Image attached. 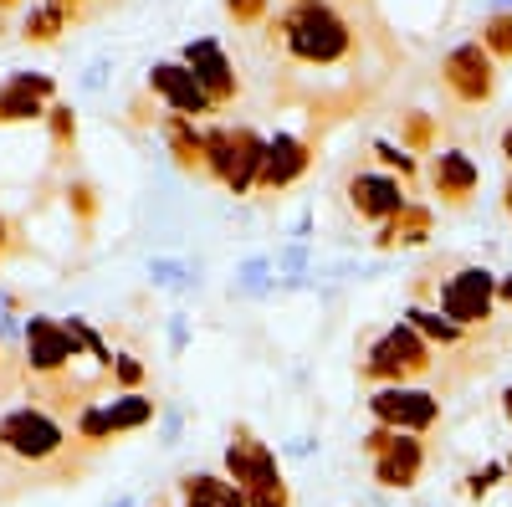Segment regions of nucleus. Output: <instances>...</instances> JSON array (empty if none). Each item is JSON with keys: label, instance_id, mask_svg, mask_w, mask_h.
I'll return each instance as SVG.
<instances>
[{"label": "nucleus", "instance_id": "nucleus-36", "mask_svg": "<svg viewBox=\"0 0 512 507\" xmlns=\"http://www.w3.org/2000/svg\"><path fill=\"white\" fill-rule=\"evenodd\" d=\"M502 298H507V303H512V277H507V282H502Z\"/></svg>", "mask_w": 512, "mask_h": 507}, {"label": "nucleus", "instance_id": "nucleus-14", "mask_svg": "<svg viewBox=\"0 0 512 507\" xmlns=\"http://www.w3.org/2000/svg\"><path fill=\"white\" fill-rule=\"evenodd\" d=\"M185 67L200 77V88L216 98V108L236 98V67L226 62V52L216 47V41H190V47H185Z\"/></svg>", "mask_w": 512, "mask_h": 507}, {"label": "nucleus", "instance_id": "nucleus-30", "mask_svg": "<svg viewBox=\"0 0 512 507\" xmlns=\"http://www.w3.org/2000/svg\"><path fill=\"white\" fill-rule=\"evenodd\" d=\"M425 139H431V118H410V129H405V144H425Z\"/></svg>", "mask_w": 512, "mask_h": 507}, {"label": "nucleus", "instance_id": "nucleus-11", "mask_svg": "<svg viewBox=\"0 0 512 507\" xmlns=\"http://www.w3.org/2000/svg\"><path fill=\"white\" fill-rule=\"evenodd\" d=\"M420 472H425V446L410 431H395L390 446L374 456V482L379 487H415Z\"/></svg>", "mask_w": 512, "mask_h": 507}, {"label": "nucleus", "instance_id": "nucleus-22", "mask_svg": "<svg viewBox=\"0 0 512 507\" xmlns=\"http://www.w3.org/2000/svg\"><path fill=\"white\" fill-rule=\"evenodd\" d=\"M67 26H72V21H67L57 6H36V11L26 16V26H21V31H26V41H57Z\"/></svg>", "mask_w": 512, "mask_h": 507}, {"label": "nucleus", "instance_id": "nucleus-3", "mask_svg": "<svg viewBox=\"0 0 512 507\" xmlns=\"http://www.w3.org/2000/svg\"><path fill=\"white\" fill-rule=\"evenodd\" d=\"M267 139H256L251 129H210L205 134V169L216 175L231 195H246L262 175Z\"/></svg>", "mask_w": 512, "mask_h": 507}, {"label": "nucleus", "instance_id": "nucleus-2", "mask_svg": "<svg viewBox=\"0 0 512 507\" xmlns=\"http://www.w3.org/2000/svg\"><path fill=\"white\" fill-rule=\"evenodd\" d=\"M0 451H6L11 461H21V467H57V461L72 451V436L57 426V420L47 410L36 405H21L11 415H0Z\"/></svg>", "mask_w": 512, "mask_h": 507}, {"label": "nucleus", "instance_id": "nucleus-23", "mask_svg": "<svg viewBox=\"0 0 512 507\" xmlns=\"http://www.w3.org/2000/svg\"><path fill=\"white\" fill-rule=\"evenodd\" d=\"M482 47H487L492 62H512V16H507V11H497V16L482 26Z\"/></svg>", "mask_w": 512, "mask_h": 507}, {"label": "nucleus", "instance_id": "nucleus-15", "mask_svg": "<svg viewBox=\"0 0 512 507\" xmlns=\"http://www.w3.org/2000/svg\"><path fill=\"white\" fill-rule=\"evenodd\" d=\"M313 164V149L303 144V139H292V134H277V139H267V154H262V175H256V185L262 190H282V185H292L303 169Z\"/></svg>", "mask_w": 512, "mask_h": 507}, {"label": "nucleus", "instance_id": "nucleus-37", "mask_svg": "<svg viewBox=\"0 0 512 507\" xmlns=\"http://www.w3.org/2000/svg\"><path fill=\"white\" fill-rule=\"evenodd\" d=\"M6 6H16V0H0V11H6Z\"/></svg>", "mask_w": 512, "mask_h": 507}, {"label": "nucleus", "instance_id": "nucleus-13", "mask_svg": "<svg viewBox=\"0 0 512 507\" xmlns=\"http://www.w3.org/2000/svg\"><path fill=\"white\" fill-rule=\"evenodd\" d=\"M226 472H231V482L241 487V492H256V487H272V482H282V472H277V456L262 446V441H251L246 431L231 441V451H226Z\"/></svg>", "mask_w": 512, "mask_h": 507}, {"label": "nucleus", "instance_id": "nucleus-9", "mask_svg": "<svg viewBox=\"0 0 512 507\" xmlns=\"http://www.w3.org/2000/svg\"><path fill=\"white\" fill-rule=\"evenodd\" d=\"M349 205L359 210L364 221H384V226H390L410 200H405V185H400L395 175H374V169H359V175L349 180Z\"/></svg>", "mask_w": 512, "mask_h": 507}, {"label": "nucleus", "instance_id": "nucleus-33", "mask_svg": "<svg viewBox=\"0 0 512 507\" xmlns=\"http://www.w3.org/2000/svg\"><path fill=\"white\" fill-rule=\"evenodd\" d=\"M11 251V226H6V216H0V257Z\"/></svg>", "mask_w": 512, "mask_h": 507}, {"label": "nucleus", "instance_id": "nucleus-5", "mask_svg": "<svg viewBox=\"0 0 512 507\" xmlns=\"http://www.w3.org/2000/svg\"><path fill=\"white\" fill-rule=\"evenodd\" d=\"M492 303H497V277L482 272V267H461L456 277H446L441 287V313L456 323V328H477L492 318Z\"/></svg>", "mask_w": 512, "mask_h": 507}, {"label": "nucleus", "instance_id": "nucleus-4", "mask_svg": "<svg viewBox=\"0 0 512 507\" xmlns=\"http://www.w3.org/2000/svg\"><path fill=\"white\" fill-rule=\"evenodd\" d=\"M425 369H431V344H425L410 323H395L364 359V374L369 379H390V385H405V379H415Z\"/></svg>", "mask_w": 512, "mask_h": 507}, {"label": "nucleus", "instance_id": "nucleus-17", "mask_svg": "<svg viewBox=\"0 0 512 507\" xmlns=\"http://www.w3.org/2000/svg\"><path fill=\"white\" fill-rule=\"evenodd\" d=\"M180 497H185V507H246V492L216 472H190L180 482Z\"/></svg>", "mask_w": 512, "mask_h": 507}, {"label": "nucleus", "instance_id": "nucleus-35", "mask_svg": "<svg viewBox=\"0 0 512 507\" xmlns=\"http://www.w3.org/2000/svg\"><path fill=\"white\" fill-rule=\"evenodd\" d=\"M502 154H507V159H512V129H507V134H502Z\"/></svg>", "mask_w": 512, "mask_h": 507}, {"label": "nucleus", "instance_id": "nucleus-34", "mask_svg": "<svg viewBox=\"0 0 512 507\" xmlns=\"http://www.w3.org/2000/svg\"><path fill=\"white\" fill-rule=\"evenodd\" d=\"M502 410H507V420H512V385H507V395H502Z\"/></svg>", "mask_w": 512, "mask_h": 507}, {"label": "nucleus", "instance_id": "nucleus-1", "mask_svg": "<svg viewBox=\"0 0 512 507\" xmlns=\"http://www.w3.org/2000/svg\"><path fill=\"white\" fill-rule=\"evenodd\" d=\"M272 31L282 36L287 57L308 62V67H333L354 52V26L338 16L328 0H297Z\"/></svg>", "mask_w": 512, "mask_h": 507}, {"label": "nucleus", "instance_id": "nucleus-6", "mask_svg": "<svg viewBox=\"0 0 512 507\" xmlns=\"http://www.w3.org/2000/svg\"><path fill=\"white\" fill-rule=\"evenodd\" d=\"M369 415L379 420V426H390V431H410L420 436L425 426H436V415H441V400L431 390H410V385H384L369 395Z\"/></svg>", "mask_w": 512, "mask_h": 507}, {"label": "nucleus", "instance_id": "nucleus-18", "mask_svg": "<svg viewBox=\"0 0 512 507\" xmlns=\"http://www.w3.org/2000/svg\"><path fill=\"white\" fill-rule=\"evenodd\" d=\"M425 236H431V210H425V205H405L400 216L384 226L379 241H384V246H420Z\"/></svg>", "mask_w": 512, "mask_h": 507}, {"label": "nucleus", "instance_id": "nucleus-8", "mask_svg": "<svg viewBox=\"0 0 512 507\" xmlns=\"http://www.w3.org/2000/svg\"><path fill=\"white\" fill-rule=\"evenodd\" d=\"M72 359H77V338L67 333V323H57V318H31L26 323V369L31 374L52 379Z\"/></svg>", "mask_w": 512, "mask_h": 507}, {"label": "nucleus", "instance_id": "nucleus-25", "mask_svg": "<svg viewBox=\"0 0 512 507\" xmlns=\"http://www.w3.org/2000/svg\"><path fill=\"white\" fill-rule=\"evenodd\" d=\"M47 118H52V144H57V149H72V139H77V118H72V108L52 103Z\"/></svg>", "mask_w": 512, "mask_h": 507}, {"label": "nucleus", "instance_id": "nucleus-12", "mask_svg": "<svg viewBox=\"0 0 512 507\" xmlns=\"http://www.w3.org/2000/svg\"><path fill=\"white\" fill-rule=\"evenodd\" d=\"M47 103H52V77L41 72H16L11 82H0V123L47 118Z\"/></svg>", "mask_w": 512, "mask_h": 507}, {"label": "nucleus", "instance_id": "nucleus-10", "mask_svg": "<svg viewBox=\"0 0 512 507\" xmlns=\"http://www.w3.org/2000/svg\"><path fill=\"white\" fill-rule=\"evenodd\" d=\"M149 88H154L169 108H175V118H190V113H210V108H216V98L200 88V77H195L185 62H159V67L149 72Z\"/></svg>", "mask_w": 512, "mask_h": 507}, {"label": "nucleus", "instance_id": "nucleus-31", "mask_svg": "<svg viewBox=\"0 0 512 507\" xmlns=\"http://www.w3.org/2000/svg\"><path fill=\"white\" fill-rule=\"evenodd\" d=\"M47 6H57L67 21H82V16H88V0H47Z\"/></svg>", "mask_w": 512, "mask_h": 507}, {"label": "nucleus", "instance_id": "nucleus-27", "mask_svg": "<svg viewBox=\"0 0 512 507\" xmlns=\"http://www.w3.org/2000/svg\"><path fill=\"white\" fill-rule=\"evenodd\" d=\"M113 379H118V385H123L128 395H134V385L144 379V364H139L134 354H118V359H113Z\"/></svg>", "mask_w": 512, "mask_h": 507}, {"label": "nucleus", "instance_id": "nucleus-20", "mask_svg": "<svg viewBox=\"0 0 512 507\" xmlns=\"http://www.w3.org/2000/svg\"><path fill=\"white\" fill-rule=\"evenodd\" d=\"M169 144L185 169H205V134H195L190 118H169Z\"/></svg>", "mask_w": 512, "mask_h": 507}, {"label": "nucleus", "instance_id": "nucleus-24", "mask_svg": "<svg viewBox=\"0 0 512 507\" xmlns=\"http://www.w3.org/2000/svg\"><path fill=\"white\" fill-rule=\"evenodd\" d=\"M77 441L82 446H108L113 441V426H108V410L103 405H88L77 415Z\"/></svg>", "mask_w": 512, "mask_h": 507}, {"label": "nucleus", "instance_id": "nucleus-38", "mask_svg": "<svg viewBox=\"0 0 512 507\" xmlns=\"http://www.w3.org/2000/svg\"><path fill=\"white\" fill-rule=\"evenodd\" d=\"M507 210H512V185H507Z\"/></svg>", "mask_w": 512, "mask_h": 507}, {"label": "nucleus", "instance_id": "nucleus-16", "mask_svg": "<svg viewBox=\"0 0 512 507\" xmlns=\"http://www.w3.org/2000/svg\"><path fill=\"white\" fill-rule=\"evenodd\" d=\"M477 180H482V169L472 164V154H461V149H441L436 164H431V185L441 200L461 205V200H472L477 195Z\"/></svg>", "mask_w": 512, "mask_h": 507}, {"label": "nucleus", "instance_id": "nucleus-28", "mask_svg": "<svg viewBox=\"0 0 512 507\" xmlns=\"http://www.w3.org/2000/svg\"><path fill=\"white\" fill-rule=\"evenodd\" d=\"M226 11H231L241 26H256V21L267 16V0H226Z\"/></svg>", "mask_w": 512, "mask_h": 507}, {"label": "nucleus", "instance_id": "nucleus-19", "mask_svg": "<svg viewBox=\"0 0 512 507\" xmlns=\"http://www.w3.org/2000/svg\"><path fill=\"white\" fill-rule=\"evenodd\" d=\"M108 410V426H113V436L118 431H139V426H149V420H154V400L149 395H118L113 405H103Z\"/></svg>", "mask_w": 512, "mask_h": 507}, {"label": "nucleus", "instance_id": "nucleus-26", "mask_svg": "<svg viewBox=\"0 0 512 507\" xmlns=\"http://www.w3.org/2000/svg\"><path fill=\"white\" fill-rule=\"evenodd\" d=\"M246 507H292V492H287V482L256 487V492H246Z\"/></svg>", "mask_w": 512, "mask_h": 507}, {"label": "nucleus", "instance_id": "nucleus-29", "mask_svg": "<svg viewBox=\"0 0 512 507\" xmlns=\"http://www.w3.org/2000/svg\"><path fill=\"white\" fill-rule=\"evenodd\" d=\"M374 154L390 164V169H400V175H415V159L405 154V144H400V149H395V144H374Z\"/></svg>", "mask_w": 512, "mask_h": 507}, {"label": "nucleus", "instance_id": "nucleus-32", "mask_svg": "<svg viewBox=\"0 0 512 507\" xmlns=\"http://www.w3.org/2000/svg\"><path fill=\"white\" fill-rule=\"evenodd\" d=\"M72 205H77V216H93V190L77 185V190H72Z\"/></svg>", "mask_w": 512, "mask_h": 507}, {"label": "nucleus", "instance_id": "nucleus-7", "mask_svg": "<svg viewBox=\"0 0 512 507\" xmlns=\"http://www.w3.org/2000/svg\"><path fill=\"white\" fill-rule=\"evenodd\" d=\"M441 82L451 88L456 103H487L497 93V62L487 57L482 41H466V47L446 52L441 62Z\"/></svg>", "mask_w": 512, "mask_h": 507}, {"label": "nucleus", "instance_id": "nucleus-21", "mask_svg": "<svg viewBox=\"0 0 512 507\" xmlns=\"http://www.w3.org/2000/svg\"><path fill=\"white\" fill-rule=\"evenodd\" d=\"M405 323L420 333V338H441V344H456L461 328L441 313V308H405Z\"/></svg>", "mask_w": 512, "mask_h": 507}]
</instances>
